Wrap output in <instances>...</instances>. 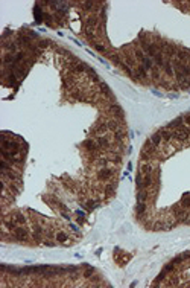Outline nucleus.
<instances>
[{"mask_svg": "<svg viewBox=\"0 0 190 288\" xmlns=\"http://www.w3.org/2000/svg\"><path fill=\"white\" fill-rule=\"evenodd\" d=\"M172 133H173V139H177L178 142H187V140H189V136H190L189 126L181 125L180 128H177V130L172 131Z\"/></svg>", "mask_w": 190, "mask_h": 288, "instance_id": "nucleus-1", "label": "nucleus"}, {"mask_svg": "<svg viewBox=\"0 0 190 288\" xmlns=\"http://www.w3.org/2000/svg\"><path fill=\"white\" fill-rule=\"evenodd\" d=\"M28 236H29V232L26 229H23V227H17L14 230V235H12V238L17 239V241H26Z\"/></svg>", "mask_w": 190, "mask_h": 288, "instance_id": "nucleus-2", "label": "nucleus"}, {"mask_svg": "<svg viewBox=\"0 0 190 288\" xmlns=\"http://www.w3.org/2000/svg\"><path fill=\"white\" fill-rule=\"evenodd\" d=\"M172 212H173V216H175V218L184 221V218H186V212L183 210V206H175V207L172 209Z\"/></svg>", "mask_w": 190, "mask_h": 288, "instance_id": "nucleus-3", "label": "nucleus"}, {"mask_svg": "<svg viewBox=\"0 0 190 288\" xmlns=\"http://www.w3.org/2000/svg\"><path fill=\"white\" fill-rule=\"evenodd\" d=\"M110 110H111V113H113L116 118H119V119H122L123 116H125V113H123V110H122V107L119 105V104H113L111 107H110Z\"/></svg>", "mask_w": 190, "mask_h": 288, "instance_id": "nucleus-4", "label": "nucleus"}, {"mask_svg": "<svg viewBox=\"0 0 190 288\" xmlns=\"http://www.w3.org/2000/svg\"><path fill=\"white\" fill-rule=\"evenodd\" d=\"M84 148H85V150H88L90 153H94V151L99 148V145H97L94 140L88 139V140H85V142H84Z\"/></svg>", "mask_w": 190, "mask_h": 288, "instance_id": "nucleus-5", "label": "nucleus"}, {"mask_svg": "<svg viewBox=\"0 0 190 288\" xmlns=\"http://www.w3.org/2000/svg\"><path fill=\"white\" fill-rule=\"evenodd\" d=\"M135 72H137V73H135V80H145V78H148V70H146L142 64L137 67Z\"/></svg>", "mask_w": 190, "mask_h": 288, "instance_id": "nucleus-6", "label": "nucleus"}, {"mask_svg": "<svg viewBox=\"0 0 190 288\" xmlns=\"http://www.w3.org/2000/svg\"><path fill=\"white\" fill-rule=\"evenodd\" d=\"M111 175H113V171H111V169H107V168H104V169H101V171L97 172V177H99L101 180H108Z\"/></svg>", "mask_w": 190, "mask_h": 288, "instance_id": "nucleus-7", "label": "nucleus"}, {"mask_svg": "<svg viewBox=\"0 0 190 288\" xmlns=\"http://www.w3.org/2000/svg\"><path fill=\"white\" fill-rule=\"evenodd\" d=\"M72 70H73V72H76V73H82V72L88 70V66H87V64H84V63H75V64L72 66Z\"/></svg>", "mask_w": 190, "mask_h": 288, "instance_id": "nucleus-8", "label": "nucleus"}, {"mask_svg": "<svg viewBox=\"0 0 190 288\" xmlns=\"http://www.w3.org/2000/svg\"><path fill=\"white\" fill-rule=\"evenodd\" d=\"M96 143L99 145V148H108V146H110V140H108V137H105V136H97Z\"/></svg>", "mask_w": 190, "mask_h": 288, "instance_id": "nucleus-9", "label": "nucleus"}, {"mask_svg": "<svg viewBox=\"0 0 190 288\" xmlns=\"http://www.w3.org/2000/svg\"><path fill=\"white\" fill-rule=\"evenodd\" d=\"M154 63L158 66V67H164V58H163V53L161 52H157L155 55H154Z\"/></svg>", "mask_w": 190, "mask_h": 288, "instance_id": "nucleus-10", "label": "nucleus"}, {"mask_svg": "<svg viewBox=\"0 0 190 288\" xmlns=\"http://www.w3.org/2000/svg\"><path fill=\"white\" fill-rule=\"evenodd\" d=\"M183 125V116L181 118H177V119H173V121H170V122L166 125V128H180Z\"/></svg>", "mask_w": 190, "mask_h": 288, "instance_id": "nucleus-11", "label": "nucleus"}, {"mask_svg": "<svg viewBox=\"0 0 190 288\" xmlns=\"http://www.w3.org/2000/svg\"><path fill=\"white\" fill-rule=\"evenodd\" d=\"M99 201L97 200H88L85 204H84V209L85 210H93V209H96V207H99Z\"/></svg>", "mask_w": 190, "mask_h": 288, "instance_id": "nucleus-12", "label": "nucleus"}, {"mask_svg": "<svg viewBox=\"0 0 190 288\" xmlns=\"http://www.w3.org/2000/svg\"><path fill=\"white\" fill-rule=\"evenodd\" d=\"M105 130H108V126H107V123H104V122H101V123H97L96 126H94V130H93V134H102Z\"/></svg>", "mask_w": 190, "mask_h": 288, "instance_id": "nucleus-13", "label": "nucleus"}, {"mask_svg": "<svg viewBox=\"0 0 190 288\" xmlns=\"http://www.w3.org/2000/svg\"><path fill=\"white\" fill-rule=\"evenodd\" d=\"M158 133H160V136H161V139H164V140H170V139H173V133H172V131H167L166 128H163V130H160Z\"/></svg>", "mask_w": 190, "mask_h": 288, "instance_id": "nucleus-14", "label": "nucleus"}, {"mask_svg": "<svg viewBox=\"0 0 190 288\" xmlns=\"http://www.w3.org/2000/svg\"><path fill=\"white\" fill-rule=\"evenodd\" d=\"M135 210H137V216H139V218L143 216V213L146 212V203L139 201V203H137V207H135Z\"/></svg>", "mask_w": 190, "mask_h": 288, "instance_id": "nucleus-15", "label": "nucleus"}, {"mask_svg": "<svg viewBox=\"0 0 190 288\" xmlns=\"http://www.w3.org/2000/svg\"><path fill=\"white\" fill-rule=\"evenodd\" d=\"M34 17H35L37 23L43 21V11L40 9V5H35V8H34Z\"/></svg>", "mask_w": 190, "mask_h": 288, "instance_id": "nucleus-16", "label": "nucleus"}, {"mask_svg": "<svg viewBox=\"0 0 190 288\" xmlns=\"http://www.w3.org/2000/svg\"><path fill=\"white\" fill-rule=\"evenodd\" d=\"M142 66H143L146 70L152 69V67H154V61H152V58H149V56H145V58L142 60Z\"/></svg>", "mask_w": 190, "mask_h": 288, "instance_id": "nucleus-17", "label": "nucleus"}, {"mask_svg": "<svg viewBox=\"0 0 190 288\" xmlns=\"http://www.w3.org/2000/svg\"><path fill=\"white\" fill-rule=\"evenodd\" d=\"M101 90H102V93H105L108 98H113L114 99V95H113V91L110 90V87L105 84V82H101Z\"/></svg>", "mask_w": 190, "mask_h": 288, "instance_id": "nucleus-18", "label": "nucleus"}, {"mask_svg": "<svg viewBox=\"0 0 190 288\" xmlns=\"http://www.w3.org/2000/svg\"><path fill=\"white\" fill-rule=\"evenodd\" d=\"M12 220H14L17 224H25V223H26V218H25V216H23L20 212L14 213V215H12Z\"/></svg>", "mask_w": 190, "mask_h": 288, "instance_id": "nucleus-19", "label": "nucleus"}, {"mask_svg": "<svg viewBox=\"0 0 190 288\" xmlns=\"http://www.w3.org/2000/svg\"><path fill=\"white\" fill-rule=\"evenodd\" d=\"M151 142L155 145V146L161 143V136H160V133H158V131H157V133H154V134L151 136Z\"/></svg>", "mask_w": 190, "mask_h": 288, "instance_id": "nucleus-20", "label": "nucleus"}, {"mask_svg": "<svg viewBox=\"0 0 190 288\" xmlns=\"http://www.w3.org/2000/svg\"><path fill=\"white\" fill-rule=\"evenodd\" d=\"M107 126H108V130H111V131L120 130V125H119L117 121H108V122H107Z\"/></svg>", "mask_w": 190, "mask_h": 288, "instance_id": "nucleus-21", "label": "nucleus"}, {"mask_svg": "<svg viewBox=\"0 0 190 288\" xmlns=\"http://www.w3.org/2000/svg\"><path fill=\"white\" fill-rule=\"evenodd\" d=\"M152 185V175L151 174H145L143 175V188H149Z\"/></svg>", "mask_w": 190, "mask_h": 288, "instance_id": "nucleus-22", "label": "nucleus"}, {"mask_svg": "<svg viewBox=\"0 0 190 288\" xmlns=\"http://www.w3.org/2000/svg\"><path fill=\"white\" fill-rule=\"evenodd\" d=\"M181 206L186 209V207H190V194H184L183 198H181Z\"/></svg>", "mask_w": 190, "mask_h": 288, "instance_id": "nucleus-23", "label": "nucleus"}, {"mask_svg": "<svg viewBox=\"0 0 190 288\" xmlns=\"http://www.w3.org/2000/svg\"><path fill=\"white\" fill-rule=\"evenodd\" d=\"M163 69L166 70V73H167V75H173V66H172L170 60L164 63V67H163Z\"/></svg>", "mask_w": 190, "mask_h": 288, "instance_id": "nucleus-24", "label": "nucleus"}, {"mask_svg": "<svg viewBox=\"0 0 190 288\" xmlns=\"http://www.w3.org/2000/svg\"><path fill=\"white\" fill-rule=\"evenodd\" d=\"M146 198H148V194H146L143 189H140V191H139V194H137V201H143V203H145V201H146Z\"/></svg>", "mask_w": 190, "mask_h": 288, "instance_id": "nucleus-25", "label": "nucleus"}, {"mask_svg": "<svg viewBox=\"0 0 190 288\" xmlns=\"http://www.w3.org/2000/svg\"><path fill=\"white\" fill-rule=\"evenodd\" d=\"M84 267H85V273H84V276H85V278H90V276L94 273V268H93L91 265H87V264H85Z\"/></svg>", "mask_w": 190, "mask_h": 288, "instance_id": "nucleus-26", "label": "nucleus"}, {"mask_svg": "<svg viewBox=\"0 0 190 288\" xmlns=\"http://www.w3.org/2000/svg\"><path fill=\"white\" fill-rule=\"evenodd\" d=\"M140 172H142L143 175H145V174H151V172H152L151 165H148V163H146V165H142V171H140Z\"/></svg>", "mask_w": 190, "mask_h": 288, "instance_id": "nucleus-27", "label": "nucleus"}, {"mask_svg": "<svg viewBox=\"0 0 190 288\" xmlns=\"http://www.w3.org/2000/svg\"><path fill=\"white\" fill-rule=\"evenodd\" d=\"M6 81H8V84H15V82H17V75L11 72V73L8 75V78H6Z\"/></svg>", "mask_w": 190, "mask_h": 288, "instance_id": "nucleus-28", "label": "nucleus"}, {"mask_svg": "<svg viewBox=\"0 0 190 288\" xmlns=\"http://www.w3.org/2000/svg\"><path fill=\"white\" fill-rule=\"evenodd\" d=\"M93 46H94V49H96L97 52H101V53H105V52H107V49H105V46H104V44H99V43H94Z\"/></svg>", "mask_w": 190, "mask_h": 288, "instance_id": "nucleus-29", "label": "nucleus"}, {"mask_svg": "<svg viewBox=\"0 0 190 288\" xmlns=\"http://www.w3.org/2000/svg\"><path fill=\"white\" fill-rule=\"evenodd\" d=\"M56 241H59V243H64V241H67V235H66L64 232H59V233H56Z\"/></svg>", "mask_w": 190, "mask_h": 288, "instance_id": "nucleus-30", "label": "nucleus"}, {"mask_svg": "<svg viewBox=\"0 0 190 288\" xmlns=\"http://www.w3.org/2000/svg\"><path fill=\"white\" fill-rule=\"evenodd\" d=\"M114 189H116L114 185H107V186H105V194H107V195H113Z\"/></svg>", "mask_w": 190, "mask_h": 288, "instance_id": "nucleus-31", "label": "nucleus"}, {"mask_svg": "<svg viewBox=\"0 0 190 288\" xmlns=\"http://www.w3.org/2000/svg\"><path fill=\"white\" fill-rule=\"evenodd\" d=\"M114 139H116L117 142H122V140H123V133H122L120 130L114 131Z\"/></svg>", "mask_w": 190, "mask_h": 288, "instance_id": "nucleus-32", "label": "nucleus"}, {"mask_svg": "<svg viewBox=\"0 0 190 288\" xmlns=\"http://www.w3.org/2000/svg\"><path fill=\"white\" fill-rule=\"evenodd\" d=\"M134 55H135V56H137V58H139L140 61H142V60H143V58L146 56V55L143 53V50H140V49H135V50H134Z\"/></svg>", "mask_w": 190, "mask_h": 288, "instance_id": "nucleus-33", "label": "nucleus"}, {"mask_svg": "<svg viewBox=\"0 0 190 288\" xmlns=\"http://www.w3.org/2000/svg\"><path fill=\"white\" fill-rule=\"evenodd\" d=\"M50 44V41L49 40H41L40 43H38V47H41V49H44L46 46H49Z\"/></svg>", "mask_w": 190, "mask_h": 288, "instance_id": "nucleus-34", "label": "nucleus"}, {"mask_svg": "<svg viewBox=\"0 0 190 288\" xmlns=\"http://www.w3.org/2000/svg\"><path fill=\"white\" fill-rule=\"evenodd\" d=\"M82 6H84V9H91V8L94 6V3H91V2H87V3H82Z\"/></svg>", "mask_w": 190, "mask_h": 288, "instance_id": "nucleus-35", "label": "nucleus"}, {"mask_svg": "<svg viewBox=\"0 0 190 288\" xmlns=\"http://www.w3.org/2000/svg\"><path fill=\"white\" fill-rule=\"evenodd\" d=\"M52 5H55V6H64V3H52ZM58 12H59V14H66L64 9H58Z\"/></svg>", "mask_w": 190, "mask_h": 288, "instance_id": "nucleus-36", "label": "nucleus"}, {"mask_svg": "<svg viewBox=\"0 0 190 288\" xmlns=\"http://www.w3.org/2000/svg\"><path fill=\"white\" fill-rule=\"evenodd\" d=\"M97 163L101 165V166H105V165L108 163V159H99V160H97Z\"/></svg>", "mask_w": 190, "mask_h": 288, "instance_id": "nucleus-37", "label": "nucleus"}, {"mask_svg": "<svg viewBox=\"0 0 190 288\" xmlns=\"http://www.w3.org/2000/svg\"><path fill=\"white\" fill-rule=\"evenodd\" d=\"M183 121H186V123H189L190 125V113H187V115L183 116Z\"/></svg>", "mask_w": 190, "mask_h": 288, "instance_id": "nucleus-38", "label": "nucleus"}, {"mask_svg": "<svg viewBox=\"0 0 190 288\" xmlns=\"http://www.w3.org/2000/svg\"><path fill=\"white\" fill-rule=\"evenodd\" d=\"M113 162H114V163H120V162H122V159H120V156H114Z\"/></svg>", "mask_w": 190, "mask_h": 288, "instance_id": "nucleus-39", "label": "nucleus"}, {"mask_svg": "<svg viewBox=\"0 0 190 288\" xmlns=\"http://www.w3.org/2000/svg\"><path fill=\"white\" fill-rule=\"evenodd\" d=\"M187 87H190V81H189V84H187Z\"/></svg>", "mask_w": 190, "mask_h": 288, "instance_id": "nucleus-40", "label": "nucleus"}]
</instances>
